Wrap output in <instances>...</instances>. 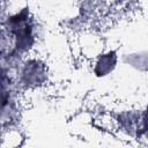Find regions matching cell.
<instances>
[{
	"instance_id": "cell-1",
	"label": "cell",
	"mask_w": 148,
	"mask_h": 148,
	"mask_svg": "<svg viewBox=\"0 0 148 148\" xmlns=\"http://www.w3.org/2000/svg\"><path fill=\"white\" fill-rule=\"evenodd\" d=\"M42 73V66L37 64V61H29L27 64H23L20 71V81L25 86L38 84L43 75Z\"/></svg>"
},
{
	"instance_id": "cell-2",
	"label": "cell",
	"mask_w": 148,
	"mask_h": 148,
	"mask_svg": "<svg viewBox=\"0 0 148 148\" xmlns=\"http://www.w3.org/2000/svg\"><path fill=\"white\" fill-rule=\"evenodd\" d=\"M117 64V56L114 52H108L105 54H102L95 66V73L98 76L108 75L110 72L113 71Z\"/></svg>"
}]
</instances>
